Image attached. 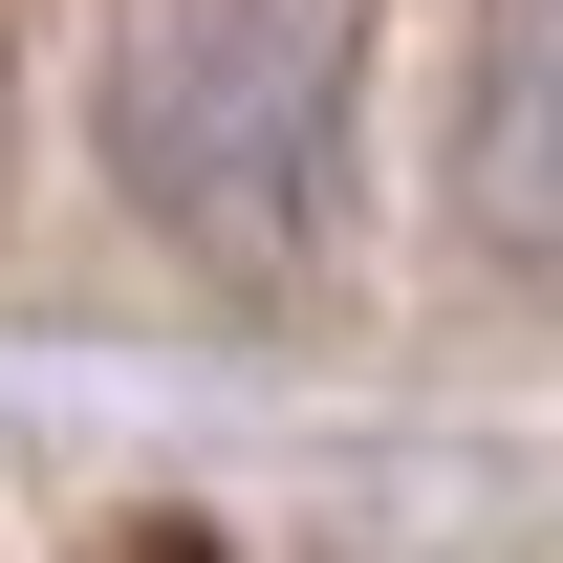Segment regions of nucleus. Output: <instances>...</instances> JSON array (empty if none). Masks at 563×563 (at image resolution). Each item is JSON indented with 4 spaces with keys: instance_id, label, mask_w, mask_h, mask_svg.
Segmentation results:
<instances>
[{
    "instance_id": "f257e3e1",
    "label": "nucleus",
    "mask_w": 563,
    "mask_h": 563,
    "mask_svg": "<svg viewBox=\"0 0 563 563\" xmlns=\"http://www.w3.org/2000/svg\"><path fill=\"white\" fill-rule=\"evenodd\" d=\"M109 174L217 282H303L347 196V0H131L109 22Z\"/></svg>"
},
{
    "instance_id": "f03ea898",
    "label": "nucleus",
    "mask_w": 563,
    "mask_h": 563,
    "mask_svg": "<svg viewBox=\"0 0 563 563\" xmlns=\"http://www.w3.org/2000/svg\"><path fill=\"white\" fill-rule=\"evenodd\" d=\"M455 174L520 261L563 282V0H498L477 22V109H455Z\"/></svg>"
}]
</instances>
